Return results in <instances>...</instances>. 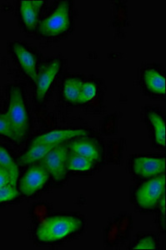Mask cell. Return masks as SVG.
Instances as JSON below:
<instances>
[{
    "label": "cell",
    "instance_id": "1",
    "mask_svg": "<svg viewBox=\"0 0 166 250\" xmlns=\"http://www.w3.org/2000/svg\"><path fill=\"white\" fill-rule=\"evenodd\" d=\"M83 222L76 217H51L38 228L36 235L41 242H54L63 239L81 229Z\"/></svg>",
    "mask_w": 166,
    "mask_h": 250
},
{
    "label": "cell",
    "instance_id": "2",
    "mask_svg": "<svg viewBox=\"0 0 166 250\" xmlns=\"http://www.w3.org/2000/svg\"><path fill=\"white\" fill-rule=\"evenodd\" d=\"M7 114L15 134V142L20 144L28 134L29 125L23 94L21 88L17 86H13L10 88L9 107Z\"/></svg>",
    "mask_w": 166,
    "mask_h": 250
},
{
    "label": "cell",
    "instance_id": "3",
    "mask_svg": "<svg viewBox=\"0 0 166 250\" xmlns=\"http://www.w3.org/2000/svg\"><path fill=\"white\" fill-rule=\"evenodd\" d=\"M69 3L68 1H61L53 15L43 20L39 27L41 35L46 37H55L63 34L69 29Z\"/></svg>",
    "mask_w": 166,
    "mask_h": 250
},
{
    "label": "cell",
    "instance_id": "4",
    "mask_svg": "<svg viewBox=\"0 0 166 250\" xmlns=\"http://www.w3.org/2000/svg\"><path fill=\"white\" fill-rule=\"evenodd\" d=\"M166 190V175L155 177L138 188L135 194L138 205L143 208L155 207Z\"/></svg>",
    "mask_w": 166,
    "mask_h": 250
},
{
    "label": "cell",
    "instance_id": "5",
    "mask_svg": "<svg viewBox=\"0 0 166 250\" xmlns=\"http://www.w3.org/2000/svg\"><path fill=\"white\" fill-rule=\"evenodd\" d=\"M68 147L59 144L41 160V165L58 181L65 178Z\"/></svg>",
    "mask_w": 166,
    "mask_h": 250
},
{
    "label": "cell",
    "instance_id": "6",
    "mask_svg": "<svg viewBox=\"0 0 166 250\" xmlns=\"http://www.w3.org/2000/svg\"><path fill=\"white\" fill-rule=\"evenodd\" d=\"M49 173L42 165H36L29 168L21 179L20 185L21 193L25 196H31L41 190L48 182Z\"/></svg>",
    "mask_w": 166,
    "mask_h": 250
},
{
    "label": "cell",
    "instance_id": "7",
    "mask_svg": "<svg viewBox=\"0 0 166 250\" xmlns=\"http://www.w3.org/2000/svg\"><path fill=\"white\" fill-rule=\"evenodd\" d=\"M133 169L143 178L157 176L165 172L166 159L153 157H137L133 162Z\"/></svg>",
    "mask_w": 166,
    "mask_h": 250
},
{
    "label": "cell",
    "instance_id": "8",
    "mask_svg": "<svg viewBox=\"0 0 166 250\" xmlns=\"http://www.w3.org/2000/svg\"><path fill=\"white\" fill-rule=\"evenodd\" d=\"M61 67V61L58 60H55L50 62L49 65L42 68L41 72L38 74L37 80L35 83H36V97L39 102L43 101Z\"/></svg>",
    "mask_w": 166,
    "mask_h": 250
},
{
    "label": "cell",
    "instance_id": "9",
    "mask_svg": "<svg viewBox=\"0 0 166 250\" xmlns=\"http://www.w3.org/2000/svg\"><path fill=\"white\" fill-rule=\"evenodd\" d=\"M88 132L84 129H63V130L50 131L47 134L38 136L33 140L31 145H58L63 141L77 137L86 136Z\"/></svg>",
    "mask_w": 166,
    "mask_h": 250
},
{
    "label": "cell",
    "instance_id": "10",
    "mask_svg": "<svg viewBox=\"0 0 166 250\" xmlns=\"http://www.w3.org/2000/svg\"><path fill=\"white\" fill-rule=\"evenodd\" d=\"M13 49L19 62H21V67L23 69L29 79L36 82L37 80V70H36V59L30 52L20 43L13 44Z\"/></svg>",
    "mask_w": 166,
    "mask_h": 250
},
{
    "label": "cell",
    "instance_id": "11",
    "mask_svg": "<svg viewBox=\"0 0 166 250\" xmlns=\"http://www.w3.org/2000/svg\"><path fill=\"white\" fill-rule=\"evenodd\" d=\"M43 1L27 0L21 3V13L25 27L29 30L35 29L37 25L38 18L43 5Z\"/></svg>",
    "mask_w": 166,
    "mask_h": 250
},
{
    "label": "cell",
    "instance_id": "12",
    "mask_svg": "<svg viewBox=\"0 0 166 250\" xmlns=\"http://www.w3.org/2000/svg\"><path fill=\"white\" fill-rule=\"evenodd\" d=\"M72 153L91 159L94 162L101 159L97 145L89 140H78L69 145Z\"/></svg>",
    "mask_w": 166,
    "mask_h": 250
},
{
    "label": "cell",
    "instance_id": "13",
    "mask_svg": "<svg viewBox=\"0 0 166 250\" xmlns=\"http://www.w3.org/2000/svg\"><path fill=\"white\" fill-rule=\"evenodd\" d=\"M58 145H31L29 150L18 159V162L21 165H26L40 161Z\"/></svg>",
    "mask_w": 166,
    "mask_h": 250
},
{
    "label": "cell",
    "instance_id": "14",
    "mask_svg": "<svg viewBox=\"0 0 166 250\" xmlns=\"http://www.w3.org/2000/svg\"><path fill=\"white\" fill-rule=\"evenodd\" d=\"M145 85L154 94H165L166 92V79L155 69H147L144 75Z\"/></svg>",
    "mask_w": 166,
    "mask_h": 250
},
{
    "label": "cell",
    "instance_id": "15",
    "mask_svg": "<svg viewBox=\"0 0 166 250\" xmlns=\"http://www.w3.org/2000/svg\"><path fill=\"white\" fill-rule=\"evenodd\" d=\"M94 163L95 162L91 159L71 153L70 154H68L66 168L67 170L84 172V171L91 169Z\"/></svg>",
    "mask_w": 166,
    "mask_h": 250
},
{
    "label": "cell",
    "instance_id": "16",
    "mask_svg": "<svg viewBox=\"0 0 166 250\" xmlns=\"http://www.w3.org/2000/svg\"><path fill=\"white\" fill-rule=\"evenodd\" d=\"M0 166L9 171L11 175L13 183L15 187L17 186L18 179H19V168L16 163L12 159L9 152L0 145Z\"/></svg>",
    "mask_w": 166,
    "mask_h": 250
},
{
    "label": "cell",
    "instance_id": "17",
    "mask_svg": "<svg viewBox=\"0 0 166 250\" xmlns=\"http://www.w3.org/2000/svg\"><path fill=\"white\" fill-rule=\"evenodd\" d=\"M149 120L155 128V141L158 145L166 146V124L162 117L155 112H149Z\"/></svg>",
    "mask_w": 166,
    "mask_h": 250
},
{
    "label": "cell",
    "instance_id": "18",
    "mask_svg": "<svg viewBox=\"0 0 166 250\" xmlns=\"http://www.w3.org/2000/svg\"><path fill=\"white\" fill-rule=\"evenodd\" d=\"M83 83L78 79H69L66 80L63 85V96L69 102L77 104L81 88Z\"/></svg>",
    "mask_w": 166,
    "mask_h": 250
},
{
    "label": "cell",
    "instance_id": "19",
    "mask_svg": "<svg viewBox=\"0 0 166 250\" xmlns=\"http://www.w3.org/2000/svg\"><path fill=\"white\" fill-rule=\"evenodd\" d=\"M97 94V88L94 83H83L77 104H85L91 101Z\"/></svg>",
    "mask_w": 166,
    "mask_h": 250
},
{
    "label": "cell",
    "instance_id": "20",
    "mask_svg": "<svg viewBox=\"0 0 166 250\" xmlns=\"http://www.w3.org/2000/svg\"><path fill=\"white\" fill-rule=\"evenodd\" d=\"M0 134L8 137L10 140L15 141V134L12 130L11 125L9 123L7 113L0 114Z\"/></svg>",
    "mask_w": 166,
    "mask_h": 250
},
{
    "label": "cell",
    "instance_id": "21",
    "mask_svg": "<svg viewBox=\"0 0 166 250\" xmlns=\"http://www.w3.org/2000/svg\"><path fill=\"white\" fill-rule=\"evenodd\" d=\"M20 194V192L15 186L7 185L5 187L0 188V203L11 201L16 199Z\"/></svg>",
    "mask_w": 166,
    "mask_h": 250
},
{
    "label": "cell",
    "instance_id": "22",
    "mask_svg": "<svg viewBox=\"0 0 166 250\" xmlns=\"http://www.w3.org/2000/svg\"><path fill=\"white\" fill-rule=\"evenodd\" d=\"M156 247L155 239L150 236L145 237L138 242L137 245L133 248L134 250H155Z\"/></svg>",
    "mask_w": 166,
    "mask_h": 250
},
{
    "label": "cell",
    "instance_id": "23",
    "mask_svg": "<svg viewBox=\"0 0 166 250\" xmlns=\"http://www.w3.org/2000/svg\"><path fill=\"white\" fill-rule=\"evenodd\" d=\"M7 185L15 186L9 171L6 170L5 168H3L2 166H0V188L5 187Z\"/></svg>",
    "mask_w": 166,
    "mask_h": 250
},
{
    "label": "cell",
    "instance_id": "24",
    "mask_svg": "<svg viewBox=\"0 0 166 250\" xmlns=\"http://www.w3.org/2000/svg\"><path fill=\"white\" fill-rule=\"evenodd\" d=\"M160 205H161V210L163 213L164 219L166 218V193H163L160 199Z\"/></svg>",
    "mask_w": 166,
    "mask_h": 250
}]
</instances>
